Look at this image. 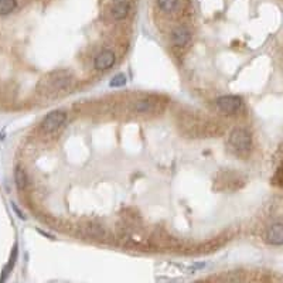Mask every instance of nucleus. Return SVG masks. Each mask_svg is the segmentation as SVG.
Masks as SVG:
<instances>
[{
  "mask_svg": "<svg viewBox=\"0 0 283 283\" xmlns=\"http://www.w3.org/2000/svg\"><path fill=\"white\" fill-rule=\"evenodd\" d=\"M44 85L46 94L58 95L61 92H67L74 85L72 74L68 71H56L47 75V78L41 82Z\"/></svg>",
  "mask_w": 283,
  "mask_h": 283,
  "instance_id": "f257e3e1",
  "label": "nucleus"
},
{
  "mask_svg": "<svg viewBox=\"0 0 283 283\" xmlns=\"http://www.w3.org/2000/svg\"><path fill=\"white\" fill-rule=\"evenodd\" d=\"M217 125L207 120V119H201V117L190 115V116L184 117L181 127L184 129V132L191 135V136L204 137V136H213L217 132Z\"/></svg>",
  "mask_w": 283,
  "mask_h": 283,
  "instance_id": "f03ea898",
  "label": "nucleus"
},
{
  "mask_svg": "<svg viewBox=\"0 0 283 283\" xmlns=\"http://www.w3.org/2000/svg\"><path fill=\"white\" fill-rule=\"evenodd\" d=\"M228 142H229V146L232 147V150L236 152L238 155H245V153H249L251 149H252V136L251 133L244 129V127H236L234 129L229 137H228Z\"/></svg>",
  "mask_w": 283,
  "mask_h": 283,
  "instance_id": "7ed1b4c3",
  "label": "nucleus"
},
{
  "mask_svg": "<svg viewBox=\"0 0 283 283\" xmlns=\"http://www.w3.org/2000/svg\"><path fill=\"white\" fill-rule=\"evenodd\" d=\"M67 120V115L62 111H53L40 123V130L43 135H54L62 127Z\"/></svg>",
  "mask_w": 283,
  "mask_h": 283,
  "instance_id": "20e7f679",
  "label": "nucleus"
},
{
  "mask_svg": "<svg viewBox=\"0 0 283 283\" xmlns=\"http://www.w3.org/2000/svg\"><path fill=\"white\" fill-rule=\"evenodd\" d=\"M215 105L218 107V109L221 112L234 116V115H238L242 111L244 102H242L241 98L236 97V95H223V97L217 98Z\"/></svg>",
  "mask_w": 283,
  "mask_h": 283,
  "instance_id": "39448f33",
  "label": "nucleus"
},
{
  "mask_svg": "<svg viewBox=\"0 0 283 283\" xmlns=\"http://www.w3.org/2000/svg\"><path fill=\"white\" fill-rule=\"evenodd\" d=\"M133 111L140 115H155L160 111V101L156 98H143L133 102Z\"/></svg>",
  "mask_w": 283,
  "mask_h": 283,
  "instance_id": "423d86ee",
  "label": "nucleus"
},
{
  "mask_svg": "<svg viewBox=\"0 0 283 283\" xmlns=\"http://www.w3.org/2000/svg\"><path fill=\"white\" fill-rule=\"evenodd\" d=\"M116 61V56L113 51L111 50H102L99 54H97V57L94 59V67L97 71H108L109 68H112L115 65Z\"/></svg>",
  "mask_w": 283,
  "mask_h": 283,
  "instance_id": "0eeeda50",
  "label": "nucleus"
},
{
  "mask_svg": "<svg viewBox=\"0 0 283 283\" xmlns=\"http://www.w3.org/2000/svg\"><path fill=\"white\" fill-rule=\"evenodd\" d=\"M130 13V1L129 0H115L111 6V16L115 20L126 19Z\"/></svg>",
  "mask_w": 283,
  "mask_h": 283,
  "instance_id": "6e6552de",
  "label": "nucleus"
},
{
  "mask_svg": "<svg viewBox=\"0 0 283 283\" xmlns=\"http://www.w3.org/2000/svg\"><path fill=\"white\" fill-rule=\"evenodd\" d=\"M191 40V33L186 27H177L171 34V43L176 49H184Z\"/></svg>",
  "mask_w": 283,
  "mask_h": 283,
  "instance_id": "1a4fd4ad",
  "label": "nucleus"
},
{
  "mask_svg": "<svg viewBox=\"0 0 283 283\" xmlns=\"http://www.w3.org/2000/svg\"><path fill=\"white\" fill-rule=\"evenodd\" d=\"M266 241L269 244L281 246L283 244V225L282 223L272 224L266 231Z\"/></svg>",
  "mask_w": 283,
  "mask_h": 283,
  "instance_id": "9d476101",
  "label": "nucleus"
},
{
  "mask_svg": "<svg viewBox=\"0 0 283 283\" xmlns=\"http://www.w3.org/2000/svg\"><path fill=\"white\" fill-rule=\"evenodd\" d=\"M14 181H16V186L19 190H24L27 187L29 178H27V174L21 166H17L14 170Z\"/></svg>",
  "mask_w": 283,
  "mask_h": 283,
  "instance_id": "9b49d317",
  "label": "nucleus"
},
{
  "mask_svg": "<svg viewBox=\"0 0 283 283\" xmlns=\"http://www.w3.org/2000/svg\"><path fill=\"white\" fill-rule=\"evenodd\" d=\"M17 7L16 0H0V16H7Z\"/></svg>",
  "mask_w": 283,
  "mask_h": 283,
  "instance_id": "f8f14e48",
  "label": "nucleus"
},
{
  "mask_svg": "<svg viewBox=\"0 0 283 283\" xmlns=\"http://www.w3.org/2000/svg\"><path fill=\"white\" fill-rule=\"evenodd\" d=\"M178 0H157V6L165 13H171L177 9Z\"/></svg>",
  "mask_w": 283,
  "mask_h": 283,
  "instance_id": "ddd939ff",
  "label": "nucleus"
},
{
  "mask_svg": "<svg viewBox=\"0 0 283 283\" xmlns=\"http://www.w3.org/2000/svg\"><path fill=\"white\" fill-rule=\"evenodd\" d=\"M87 232H88V235H91V236H94V238H102V236H105L104 228L95 224L89 225L88 228H87Z\"/></svg>",
  "mask_w": 283,
  "mask_h": 283,
  "instance_id": "4468645a",
  "label": "nucleus"
},
{
  "mask_svg": "<svg viewBox=\"0 0 283 283\" xmlns=\"http://www.w3.org/2000/svg\"><path fill=\"white\" fill-rule=\"evenodd\" d=\"M126 77L123 74H119L116 77H113L111 81V87H123L126 84Z\"/></svg>",
  "mask_w": 283,
  "mask_h": 283,
  "instance_id": "2eb2a0df",
  "label": "nucleus"
},
{
  "mask_svg": "<svg viewBox=\"0 0 283 283\" xmlns=\"http://www.w3.org/2000/svg\"><path fill=\"white\" fill-rule=\"evenodd\" d=\"M274 183L281 187L282 186V167H279L276 170V177H274Z\"/></svg>",
  "mask_w": 283,
  "mask_h": 283,
  "instance_id": "dca6fc26",
  "label": "nucleus"
}]
</instances>
